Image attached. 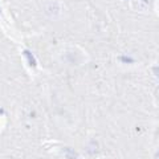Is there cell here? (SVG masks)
Listing matches in <instances>:
<instances>
[{
  "instance_id": "obj_1",
  "label": "cell",
  "mask_w": 159,
  "mask_h": 159,
  "mask_svg": "<svg viewBox=\"0 0 159 159\" xmlns=\"http://www.w3.org/2000/svg\"><path fill=\"white\" fill-rule=\"evenodd\" d=\"M43 11L49 19H58L62 16V4L58 0H48L47 3H43Z\"/></svg>"
},
{
  "instance_id": "obj_2",
  "label": "cell",
  "mask_w": 159,
  "mask_h": 159,
  "mask_svg": "<svg viewBox=\"0 0 159 159\" xmlns=\"http://www.w3.org/2000/svg\"><path fill=\"white\" fill-rule=\"evenodd\" d=\"M155 97H157V99L159 101V86L155 89Z\"/></svg>"
},
{
  "instance_id": "obj_3",
  "label": "cell",
  "mask_w": 159,
  "mask_h": 159,
  "mask_svg": "<svg viewBox=\"0 0 159 159\" xmlns=\"http://www.w3.org/2000/svg\"><path fill=\"white\" fill-rule=\"evenodd\" d=\"M155 158H157V159H159V150L155 152Z\"/></svg>"
}]
</instances>
